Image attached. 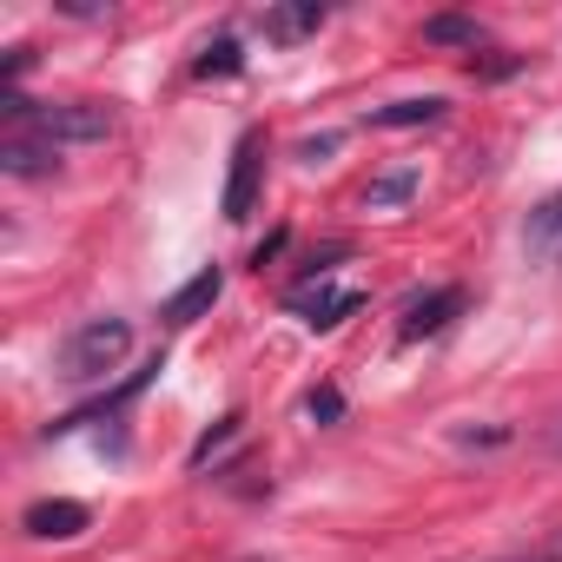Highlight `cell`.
Segmentation results:
<instances>
[{
	"label": "cell",
	"instance_id": "4fadbf2b",
	"mask_svg": "<svg viewBox=\"0 0 562 562\" xmlns=\"http://www.w3.org/2000/svg\"><path fill=\"white\" fill-rule=\"evenodd\" d=\"M424 41H430V47H470V54H476L483 21H470V14H430V21H424Z\"/></svg>",
	"mask_w": 562,
	"mask_h": 562
},
{
	"label": "cell",
	"instance_id": "9c48e42d",
	"mask_svg": "<svg viewBox=\"0 0 562 562\" xmlns=\"http://www.w3.org/2000/svg\"><path fill=\"white\" fill-rule=\"evenodd\" d=\"M522 245H529V258H536V265H562V192H555V199H542V205L529 212Z\"/></svg>",
	"mask_w": 562,
	"mask_h": 562
},
{
	"label": "cell",
	"instance_id": "8fae6325",
	"mask_svg": "<svg viewBox=\"0 0 562 562\" xmlns=\"http://www.w3.org/2000/svg\"><path fill=\"white\" fill-rule=\"evenodd\" d=\"M417 186H424L417 166H391V172H378V179L364 186V205H371V212H397V205L417 199Z\"/></svg>",
	"mask_w": 562,
	"mask_h": 562
},
{
	"label": "cell",
	"instance_id": "52a82bcc",
	"mask_svg": "<svg viewBox=\"0 0 562 562\" xmlns=\"http://www.w3.org/2000/svg\"><path fill=\"white\" fill-rule=\"evenodd\" d=\"M457 312H463V285H443V292L417 299V305L404 312V345H417V338H437V331H443Z\"/></svg>",
	"mask_w": 562,
	"mask_h": 562
},
{
	"label": "cell",
	"instance_id": "7c38bea8",
	"mask_svg": "<svg viewBox=\"0 0 562 562\" xmlns=\"http://www.w3.org/2000/svg\"><path fill=\"white\" fill-rule=\"evenodd\" d=\"M450 113V100H391V106H371V126H437Z\"/></svg>",
	"mask_w": 562,
	"mask_h": 562
},
{
	"label": "cell",
	"instance_id": "7a4b0ae2",
	"mask_svg": "<svg viewBox=\"0 0 562 562\" xmlns=\"http://www.w3.org/2000/svg\"><path fill=\"white\" fill-rule=\"evenodd\" d=\"M126 351H133V325H126V318H87V325L67 331L60 371H67L74 384H93V378H106Z\"/></svg>",
	"mask_w": 562,
	"mask_h": 562
},
{
	"label": "cell",
	"instance_id": "277c9868",
	"mask_svg": "<svg viewBox=\"0 0 562 562\" xmlns=\"http://www.w3.org/2000/svg\"><path fill=\"white\" fill-rule=\"evenodd\" d=\"M258 179H265V139L258 133H245L238 139V153H232V179H225V218L238 225V218H251V205H258Z\"/></svg>",
	"mask_w": 562,
	"mask_h": 562
},
{
	"label": "cell",
	"instance_id": "2e32d148",
	"mask_svg": "<svg viewBox=\"0 0 562 562\" xmlns=\"http://www.w3.org/2000/svg\"><path fill=\"white\" fill-rule=\"evenodd\" d=\"M232 437H238V417H218V424H212V430L199 437V450H192V463H212V450H225Z\"/></svg>",
	"mask_w": 562,
	"mask_h": 562
},
{
	"label": "cell",
	"instance_id": "ba28073f",
	"mask_svg": "<svg viewBox=\"0 0 562 562\" xmlns=\"http://www.w3.org/2000/svg\"><path fill=\"white\" fill-rule=\"evenodd\" d=\"M0 166H8L14 179H41V172L60 166V146H47L41 133H8L0 139Z\"/></svg>",
	"mask_w": 562,
	"mask_h": 562
},
{
	"label": "cell",
	"instance_id": "e0dca14e",
	"mask_svg": "<svg viewBox=\"0 0 562 562\" xmlns=\"http://www.w3.org/2000/svg\"><path fill=\"white\" fill-rule=\"evenodd\" d=\"M345 404H338V391H312V417H338Z\"/></svg>",
	"mask_w": 562,
	"mask_h": 562
},
{
	"label": "cell",
	"instance_id": "30bf717a",
	"mask_svg": "<svg viewBox=\"0 0 562 562\" xmlns=\"http://www.w3.org/2000/svg\"><path fill=\"white\" fill-rule=\"evenodd\" d=\"M325 27V8L318 0H299V8H265L258 14V34L265 41H305V34H318Z\"/></svg>",
	"mask_w": 562,
	"mask_h": 562
},
{
	"label": "cell",
	"instance_id": "ac0fdd59",
	"mask_svg": "<svg viewBox=\"0 0 562 562\" xmlns=\"http://www.w3.org/2000/svg\"><path fill=\"white\" fill-rule=\"evenodd\" d=\"M542 443H549V457H555V463H562V411H555V417H549V430H542Z\"/></svg>",
	"mask_w": 562,
	"mask_h": 562
},
{
	"label": "cell",
	"instance_id": "6da1fadb",
	"mask_svg": "<svg viewBox=\"0 0 562 562\" xmlns=\"http://www.w3.org/2000/svg\"><path fill=\"white\" fill-rule=\"evenodd\" d=\"M0 106H8V126L14 133H41L47 146H100L120 126V113L106 100H47V106H34V100L8 93Z\"/></svg>",
	"mask_w": 562,
	"mask_h": 562
},
{
	"label": "cell",
	"instance_id": "9a60e30c",
	"mask_svg": "<svg viewBox=\"0 0 562 562\" xmlns=\"http://www.w3.org/2000/svg\"><path fill=\"white\" fill-rule=\"evenodd\" d=\"M496 562H562V529H542L536 542H522V549H509Z\"/></svg>",
	"mask_w": 562,
	"mask_h": 562
},
{
	"label": "cell",
	"instance_id": "5bb4252c",
	"mask_svg": "<svg viewBox=\"0 0 562 562\" xmlns=\"http://www.w3.org/2000/svg\"><path fill=\"white\" fill-rule=\"evenodd\" d=\"M192 74H199V80H212V74H218V80H225V74H238V41H212V47L199 54V67H192Z\"/></svg>",
	"mask_w": 562,
	"mask_h": 562
},
{
	"label": "cell",
	"instance_id": "8992f818",
	"mask_svg": "<svg viewBox=\"0 0 562 562\" xmlns=\"http://www.w3.org/2000/svg\"><path fill=\"white\" fill-rule=\"evenodd\" d=\"M218 292H225V271H218V265H205L192 285H179V292L166 299V325H199V318L218 305Z\"/></svg>",
	"mask_w": 562,
	"mask_h": 562
},
{
	"label": "cell",
	"instance_id": "5b68a950",
	"mask_svg": "<svg viewBox=\"0 0 562 562\" xmlns=\"http://www.w3.org/2000/svg\"><path fill=\"white\" fill-rule=\"evenodd\" d=\"M21 529H27L34 542H67V536L87 529V503H74V496H47V503H34V509L21 516Z\"/></svg>",
	"mask_w": 562,
	"mask_h": 562
},
{
	"label": "cell",
	"instance_id": "3957f363",
	"mask_svg": "<svg viewBox=\"0 0 562 562\" xmlns=\"http://www.w3.org/2000/svg\"><path fill=\"white\" fill-rule=\"evenodd\" d=\"M292 318H305L312 331H338L358 305H364V285H331V278H305V285H292Z\"/></svg>",
	"mask_w": 562,
	"mask_h": 562
}]
</instances>
